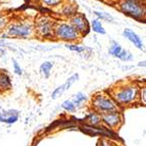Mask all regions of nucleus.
Returning <instances> with one entry per match:
<instances>
[{
    "label": "nucleus",
    "instance_id": "nucleus-18",
    "mask_svg": "<svg viewBox=\"0 0 146 146\" xmlns=\"http://www.w3.org/2000/svg\"><path fill=\"white\" fill-rule=\"evenodd\" d=\"M117 58H119L123 61H130L133 59V55H132L128 50H124V49H123L122 51H121V53L117 55Z\"/></svg>",
    "mask_w": 146,
    "mask_h": 146
},
{
    "label": "nucleus",
    "instance_id": "nucleus-15",
    "mask_svg": "<svg viewBox=\"0 0 146 146\" xmlns=\"http://www.w3.org/2000/svg\"><path fill=\"white\" fill-rule=\"evenodd\" d=\"M71 100H72V102L75 104V106L78 107V106H80V105L82 104L84 101H86V100H87V96H86L84 93L80 92V93H78V94L74 95L73 99H71Z\"/></svg>",
    "mask_w": 146,
    "mask_h": 146
},
{
    "label": "nucleus",
    "instance_id": "nucleus-2",
    "mask_svg": "<svg viewBox=\"0 0 146 146\" xmlns=\"http://www.w3.org/2000/svg\"><path fill=\"white\" fill-rule=\"evenodd\" d=\"M138 95V88L136 86H128L121 88L113 94L115 101L121 105L130 104L136 99Z\"/></svg>",
    "mask_w": 146,
    "mask_h": 146
},
{
    "label": "nucleus",
    "instance_id": "nucleus-3",
    "mask_svg": "<svg viewBox=\"0 0 146 146\" xmlns=\"http://www.w3.org/2000/svg\"><path fill=\"white\" fill-rule=\"evenodd\" d=\"M93 107L100 113H105L110 111H117V105L110 98L103 95H98L92 101Z\"/></svg>",
    "mask_w": 146,
    "mask_h": 146
},
{
    "label": "nucleus",
    "instance_id": "nucleus-19",
    "mask_svg": "<svg viewBox=\"0 0 146 146\" xmlns=\"http://www.w3.org/2000/svg\"><path fill=\"white\" fill-rule=\"evenodd\" d=\"M61 107H62L63 110H66V111L68 112H73L76 110L77 107L75 106L73 102H72V100H66V101H63L62 104H61Z\"/></svg>",
    "mask_w": 146,
    "mask_h": 146
},
{
    "label": "nucleus",
    "instance_id": "nucleus-20",
    "mask_svg": "<svg viewBox=\"0 0 146 146\" xmlns=\"http://www.w3.org/2000/svg\"><path fill=\"white\" fill-rule=\"evenodd\" d=\"M64 91H66V88H64V86H63V85L57 87L55 90L52 92V95H51L52 99H56V98H58L60 95L63 94V92H64Z\"/></svg>",
    "mask_w": 146,
    "mask_h": 146
},
{
    "label": "nucleus",
    "instance_id": "nucleus-13",
    "mask_svg": "<svg viewBox=\"0 0 146 146\" xmlns=\"http://www.w3.org/2000/svg\"><path fill=\"white\" fill-rule=\"evenodd\" d=\"M122 50H123V48H122V46L119 45V43H117V41H111L110 50H108L110 55L115 56V57H117V55L121 53Z\"/></svg>",
    "mask_w": 146,
    "mask_h": 146
},
{
    "label": "nucleus",
    "instance_id": "nucleus-5",
    "mask_svg": "<svg viewBox=\"0 0 146 146\" xmlns=\"http://www.w3.org/2000/svg\"><path fill=\"white\" fill-rule=\"evenodd\" d=\"M8 36L19 37V38H26L32 34V26L29 24L12 25L7 30Z\"/></svg>",
    "mask_w": 146,
    "mask_h": 146
},
{
    "label": "nucleus",
    "instance_id": "nucleus-21",
    "mask_svg": "<svg viewBox=\"0 0 146 146\" xmlns=\"http://www.w3.org/2000/svg\"><path fill=\"white\" fill-rule=\"evenodd\" d=\"M94 15H97L99 19H101V20H103V21H107V22H110V21H112V17L110 15H108V13H106V12L94 11Z\"/></svg>",
    "mask_w": 146,
    "mask_h": 146
},
{
    "label": "nucleus",
    "instance_id": "nucleus-12",
    "mask_svg": "<svg viewBox=\"0 0 146 146\" xmlns=\"http://www.w3.org/2000/svg\"><path fill=\"white\" fill-rule=\"evenodd\" d=\"M52 68H53V63L50 61H44L40 66V72L44 76V78H49Z\"/></svg>",
    "mask_w": 146,
    "mask_h": 146
},
{
    "label": "nucleus",
    "instance_id": "nucleus-16",
    "mask_svg": "<svg viewBox=\"0 0 146 146\" xmlns=\"http://www.w3.org/2000/svg\"><path fill=\"white\" fill-rule=\"evenodd\" d=\"M91 27H92V30L95 32V33H98V34H102L104 35L105 33H106V31H105V29L103 28L102 24H101V22L98 20H94L92 22V24H91Z\"/></svg>",
    "mask_w": 146,
    "mask_h": 146
},
{
    "label": "nucleus",
    "instance_id": "nucleus-14",
    "mask_svg": "<svg viewBox=\"0 0 146 146\" xmlns=\"http://www.w3.org/2000/svg\"><path fill=\"white\" fill-rule=\"evenodd\" d=\"M86 121L88 122V124L90 126H95V125H98L101 121L100 119V115H97L96 112H90L89 115L86 117Z\"/></svg>",
    "mask_w": 146,
    "mask_h": 146
},
{
    "label": "nucleus",
    "instance_id": "nucleus-24",
    "mask_svg": "<svg viewBox=\"0 0 146 146\" xmlns=\"http://www.w3.org/2000/svg\"><path fill=\"white\" fill-rule=\"evenodd\" d=\"M42 2L47 5H57L60 2V0H42Z\"/></svg>",
    "mask_w": 146,
    "mask_h": 146
},
{
    "label": "nucleus",
    "instance_id": "nucleus-8",
    "mask_svg": "<svg viewBox=\"0 0 146 146\" xmlns=\"http://www.w3.org/2000/svg\"><path fill=\"white\" fill-rule=\"evenodd\" d=\"M37 32L44 38H49L53 35V30H52V25L47 19H42L37 24Z\"/></svg>",
    "mask_w": 146,
    "mask_h": 146
},
{
    "label": "nucleus",
    "instance_id": "nucleus-25",
    "mask_svg": "<svg viewBox=\"0 0 146 146\" xmlns=\"http://www.w3.org/2000/svg\"><path fill=\"white\" fill-rule=\"evenodd\" d=\"M99 146H113V144L110 141V140H106V139H102L99 141Z\"/></svg>",
    "mask_w": 146,
    "mask_h": 146
},
{
    "label": "nucleus",
    "instance_id": "nucleus-4",
    "mask_svg": "<svg viewBox=\"0 0 146 146\" xmlns=\"http://www.w3.org/2000/svg\"><path fill=\"white\" fill-rule=\"evenodd\" d=\"M55 36L61 40L66 41H72V40H77L80 36L79 33L72 25L68 24H60L57 26V28L54 31Z\"/></svg>",
    "mask_w": 146,
    "mask_h": 146
},
{
    "label": "nucleus",
    "instance_id": "nucleus-6",
    "mask_svg": "<svg viewBox=\"0 0 146 146\" xmlns=\"http://www.w3.org/2000/svg\"><path fill=\"white\" fill-rule=\"evenodd\" d=\"M100 119H102L105 125H107L110 128H115L122 123V117H121L119 111H110L101 113Z\"/></svg>",
    "mask_w": 146,
    "mask_h": 146
},
{
    "label": "nucleus",
    "instance_id": "nucleus-1",
    "mask_svg": "<svg viewBox=\"0 0 146 146\" xmlns=\"http://www.w3.org/2000/svg\"><path fill=\"white\" fill-rule=\"evenodd\" d=\"M121 10L125 15L140 20L145 15V7L140 0H123Z\"/></svg>",
    "mask_w": 146,
    "mask_h": 146
},
{
    "label": "nucleus",
    "instance_id": "nucleus-23",
    "mask_svg": "<svg viewBox=\"0 0 146 146\" xmlns=\"http://www.w3.org/2000/svg\"><path fill=\"white\" fill-rule=\"evenodd\" d=\"M12 62H13V71L17 75H23V70L20 66V64L17 63V61L15 59H12Z\"/></svg>",
    "mask_w": 146,
    "mask_h": 146
},
{
    "label": "nucleus",
    "instance_id": "nucleus-7",
    "mask_svg": "<svg viewBox=\"0 0 146 146\" xmlns=\"http://www.w3.org/2000/svg\"><path fill=\"white\" fill-rule=\"evenodd\" d=\"M72 26L75 28L79 33H82V35H86L89 32V25L87 20L84 15H76L72 19Z\"/></svg>",
    "mask_w": 146,
    "mask_h": 146
},
{
    "label": "nucleus",
    "instance_id": "nucleus-11",
    "mask_svg": "<svg viewBox=\"0 0 146 146\" xmlns=\"http://www.w3.org/2000/svg\"><path fill=\"white\" fill-rule=\"evenodd\" d=\"M12 87L11 81L7 74L0 72V90H9Z\"/></svg>",
    "mask_w": 146,
    "mask_h": 146
},
{
    "label": "nucleus",
    "instance_id": "nucleus-17",
    "mask_svg": "<svg viewBox=\"0 0 146 146\" xmlns=\"http://www.w3.org/2000/svg\"><path fill=\"white\" fill-rule=\"evenodd\" d=\"M78 80H79V74H74L72 77H70V78L66 80V83L63 84V86H64V88H66V90H68V89L73 86V84L76 83Z\"/></svg>",
    "mask_w": 146,
    "mask_h": 146
},
{
    "label": "nucleus",
    "instance_id": "nucleus-9",
    "mask_svg": "<svg viewBox=\"0 0 146 146\" xmlns=\"http://www.w3.org/2000/svg\"><path fill=\"white\" fill-rule=\"evenodd\" d=\"M20 112L15 110H1L0 111V122L4 124H15L19 119Z\"/></svg>",
    "mask_w": 146,
    "mask_h": 146
},
{
    "label": "nucleus",
    "instance_id": "nucleus-26",
    "mask_svg": "<svg viewBox=\"0 0 146 146\" xmlns=\"http://www.w3.org/2000/svg\"><path fill=\"white\" fill-rule=\"evenodd\" d=\"M3 25H4V20H3L2 17H0V27H1V26H3Z\"/></svg>",
    "mask_w": 146,
    "mask_h": 146
},
{
    "label": "nucleus",
    "instance_id": "nucleus-22",
    "mask_svg": "<svg viewBox=\"0 0 146 146\" xmlns=\"http://www.w3.org/2000/svg\"><path fill=\"white\" fill-rule=\"evenodd\" d=\"M70 50L72 51H77V52H83L85 50V47H82V46H78V45H73V44H68L66 45Z\"/></svg>",
    "mask_w": 146,
    "mask_h": 146
},
{
    "label": "nucleus",
    "instance_id": "nucleus-10",
    "mask_svg": "<svg viewBox=\"0 0 146 146\" xmlns=\"http://www.w3.org/2000/svg\"><path fill=\"white\" fill-rule=\"evenodd\" d=\"M123 36H124L125 38H127L131 43L134 44L138 49L144 51L143 42H142V40L140 39V37H139L134 31H132L131 29H125L124 31H123Z\"/></svg>",
    "mask_w": 146,
    "mask_h": 146
}]
</instances>
